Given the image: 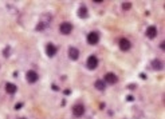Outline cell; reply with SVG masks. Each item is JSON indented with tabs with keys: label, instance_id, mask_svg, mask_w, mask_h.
Masks as SVG:
<instances>
[{
	"label": "cell",
	"instance_id": "obj_1",
	"mask_svg": "<svg viewBox=\"0 0 165 119\" xmlns=\"http://www.w3.org/2000/svg\"><path fill=\"white\" fill-rule=\"evenodd\" d=\"M87 43L90 46H95V44H98V41H100V34H98L97 31H91L90 34H87Z\"/></svg>",
	"mask_w": 165,
	"mask_h": 119
},
{
	"label": "cell",
	"instance_id": "obj_2",
	"mask_svg": "<svg viewBox=\"0 0 165 119\" xmlns=\"http://www.w3.org/2000/svg\"><path fill=\"white\" fill-rule=\"evenodd\" d=\"M73 24L70 22H63L61 26H59V31H61L62 35H70L71 31H73Z\"/></svg>",
	"mask_w": 165,
	"mask_h": 119
},
{
	"label": "cell",
	"instance_id": "obj_3",
	"mask_svg": "<svg viewBox=\"0 0 165 119\" xmlns=\"http://www.w3.org/2000/svg\"><path fill=\"white\" fill-rule=\"evenodd\" d=\"M86 66L89 70H95L98 67V58L95 55H90L87 58V62H86Z\"/></svg>",
	"mask_w": 165,
	"mask_h": 119
},
{
	"label": "cell",
	"instance_id": "obj_4",
	"mask_svg": "<svg viewBox=\"0 0 165 119\" xmlns=\"http://www.w3.org/2000/svg\"><path fill=\"white\" fill-rule=\"evenodd\" d=\"M26 79L28 83H36L39 79V75H38L36 71L30 70V71H27V74H26Z\"/></svg>",
	"mask_w": 165,
	"mask_h": 119
},
{
	"label": "cell",
	"instance_id": "obj_5",
	"mask_svg": "<svg viewBox=\"0 0 165 119\" xmlns=\"http://www.w3.org/2000/svg\"><path fill=\"white\" fill-rule=\"evenodd\" d=\"M56 52H58V48H56L55 44L47 43V46H46V53H47V56H49V58H54V56L56 55Z\"/></svg>",
	"mask_w": 165,
	"mask_h": 119
},
{
	"label": "cell",
	"instance_id": "obj_6",
	"mask_svg": "<svg viewBox=\"0 0 165 119\" xmlns=\"http://www.w3.org/2000/svg\"><path fill=\"white\" fill-rule=\"evenodd\" d=\"M119 50L121 51H129V50L132 48V43L129 39H125V38H122L121 40H119Z\"/></svg>",
	"mask_w": 165,
	"mask_h": 119
},
{
	"label": "cell",
	"instance_id": "obj_7",
	"mask_svg": "<svg viewBox=\"0 0 165 119\" xmlns=\"http://www.w3.org/2000/svg\"><path fill=\"white\" fill-rule=\"evenodd\" d=\"M73 114H74V117H77V118L82 117V115L85 114V106H83V105L73 106Z\"/></svg>",
	"mask_w": 165,
	"mask_h": 119
},
{
	"label": "cell",
	"instance_id": "obj_8",
	"mask_svg": "<svg viewBox=\"0 0 165 119\" xmlns=\"http://www.w3.org/2000/svg\"><path fill=\"white\" fill-rule=\"evenodd\" d=\"M105 82L109 83V84H116V83L118 82V76L113 72H107L106 75H105Z\"/></svg>",
	"mask_w": 165,
	"mask_h": 119
},
{
	"label": "cell",
	"instance_id": "obj_9",
	"mask_svg": "<svg viewBox=\"0 0 165 119\" xmlns=\"http://www.w3.org/2000/svg\"><path fill=\"white\" fill-rule=\"evenodd\" d=\"M68 58L71 60H78V58H79V50L75 48V47H70L68 48Z\"/></svg>",
	"mask_w": 165,
	"mask_h": 119
},
{
	"label": "cell",
	"instance_id": "obj_10",
	"mask_svg": "<svg viewBox=\"0 0 165 119\" xmlns=\"http://www.w3.org/2000/svg\"><path fill=\"white\" fill-rule=\"evenodd\" d=\"M146 36L149 38V39H154L156 36H157V28H156L154 26H151L146 28Z\"/></svg>",
	"mask_w": 165,
	"mask_h": 119
},
{
	"label": "cell",
	"instance_id": "obj_11",
	"mask_svg": "<svg viewBox=\"0 0 165 119\" xmlns=\"http://www.w3.org/2000/svg\"><path fill=\"white\" fill-rule=\"evenodd\" d=\"M152 68L156 71H160L164 68V63L160 60V59H154V60H152Z\"/></svg>",
	"mask_w": 165,
	"mask_h": 119
},
{
	"label": "cell",
	"instance_id": "obj_12",
	"mask_svg": "<svg viewBox=\"0 0 165 119\" xmlns=\"http://www.w3.org/2000/svg\"><path fill=\"white\" fill-rule=\"evenodd\" d=\"M16 91H17V87L14 84V83H7V84H5V93L7 94L14 95Z\"/></svg>",
	"mask_w": 165,
	"mask_h": 119
},
{
	"label": "cell",
	"instance_id": "obj_13",
	"mask_svg": "<svg viewBox=\"0 0 165 119\" xmlns=\"http://www.w3.org/2000/svg\"><path fill=\"white\" fill-rule=\"evenodd\" d=\"M78 16H79L81 19H86V17L89 16L87 8H86L85 5H82V7H79V10H78Z\"/></svg>",
	"mask_w": 165,
	"mask_h": 119
},
{
	"label": "cell",
	"instance_id": "obj_14",
	"mask_svg": "<svg viewBox=\"0 0 165 119\" xmlns=\"http://www.w3.org/2000/svg\"><path fill=\"white\" fill-rule=\"evenodd\" d=\"M94 87L97 88L98 91H103L105 88H106V84H105V82H103V80L98 79V80H95V83H94Z\"/></svg>",
	"mask_w": 165,
	"mask_h": 119
},
{
	"label": "cell",
	"instance_id": "obj_15",
	"mask_svg": "<svg viewBox=\"0 0 165 119\" xmlns=\"http://www.w3.org/2000/svg\"><path fill=\"white\" fill-rule=\"evenodd\" d=\"M46 26H47V23L40 22V23H39V24L36 26V29H38V31H42V29H44V28H46Z\"/></svg>",
	"mask_w": 165,
	"mask_h": 119
},
{
	"label": "cell",
	"instance_id": "obj_16",
	"mask_svg": "<svg viewBox=\"0 0 165 119\" xmlns=\"http://www.w3.org/2000/svg\"><path fill=\"white\" fill-rule=\"evenodd\" d=\"M130 8H132L130 3H124V4H122V10L124 11H128V10H130Z\"/></svg>",
	"mask_w": 165,
	"mask_h": 119
},
{
	"label": "cell",
	"instance_id": "obj_17",
	"mask_svg": "<svg viewBox=\"0 0 165 119\" xmlns=\"http://www.w3.org/2000/svg\"><path fill=\"white\" fill-rule=\"evenodd\" d=\"M3 53H4L5 58H8V56H10V47H7V48H5L4 51H3Z\"/></svg>",
	"mask_w": 165,
	"mask_h": 119
},
{
	"label": "cell",
	"instance_id": "obj_18",
	"mask_svg": "<svg viewBox=\"0 0 165 119\" xmlns=\"http://www.w3.org/2000/svg\"><path fill=\"white\" fill-rule=\"evenodd\" d=\"M23 107V103H17L16 106H15V110H20Z\"/></svg>",
	"mask_w": 165,
	"mask_h": 119
},
{
	"label": "cell",
	"instance_id": "obj_19",
	"mask_svg": "<svg viewBox=\"0 0 165 119\" xmlns=\"http://www.w3.org/2000/svg\"><path fill=\"white\" fill-rule=\"evenodd\" d=\"M160 48L161 50H165V41H161V43H160Z\"/></svg>",
	"mask_w": 165,
	"mask_h": 119
},
{
	"label": "cell",
	"instance_id": "obj_20",
	"mask_svg": "<svg viewBox=\"0 0 165 119\" xmlns=\"http://www.w3.org/2000/svg\"><path fill=\"white\" fill-rule=\"evenodd\" d=\"M137 86L136 84H129V88H130V90H134V88H136Z\"/></svg>",
	"mask_w": 165,
	"mask_h": 119
},
{
	"label": "cell",
	"instance_id": "obj_21",
	"mask_svg": "<svg viewBox=\"0 0 165 119\" xmlns=\"http://www.w3.org/2000/svg\"><path fill=\"white\" fill-rule=\"evenodd\" d=\"M140 78L141 79H146V75H145V74H140Z\"/></svg>",
	"mask_w": 165,
	"mask_h": 119
},
{
	"label": "cell",
	"instance_id": "obj_22",
	"mask_svg": "<svg viewBox=\"0 0 165 119\" xmlns=\"http://www.w3.org/2000/svg\"><path fill=\"white\" fill-rule=\"evenodd\" d=\"M128 98V100H129V102H132V100H133L134 99V98L133 96H132V95H129V96H126Z\"/></svg>",
	"mask_w": 165,
	"mask_h": 119
},
{
	"label": "cell",
	"instance_id": "obj_23",
	"mask_svg": "<svg viewBox=\"0 0 165 119\" xmlns=\"http://www.w3.org/2000/svg\"><path fill=\"white\" fill-rule=\"evenodd\" d=\"M52 90H55V91H56V90H59V88L56 87V84H52Z\"/></svg>",
	"mask_w": 165,
	"mask_h": 119
},
{
	"label": "cell",
	"instance_id": "obj_24",
	"mask_svg": "<svg viewBox=\"0 0 165 119\" xmlns=\"http://www.w3.org/2000/svg\"><path fill=\"white\" fill-rule=\"evenodd\" d=\"M20 119H24V118H20Z\"/></svg>",
	"mask_w": 165,
	"mask_h": 119
}]
</instances>
